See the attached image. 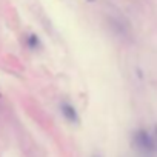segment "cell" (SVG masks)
Masks as SVG:
<instances>
[{
  "mask_svg": "<svg viewBox=\"0 0 157 157\" xmlns=\"http://www.w3.org/2000/svg\"><path fill=\"white\" fill-rule=\"evenodd\" d=\"M132 142H134L136 148H137L142 154H145V155H149V154H152V152L155 151L154 139H152L146 131H143V129H140V131H137V132L134 134Z\"/></svg>",
  "mask_w": 157,
  "mask_h": 157,
  "instance_id": "cell-1",
  "label": "cell"
},
{
  "mask_svg": "<svg viewBox=\"0 0 157 157\" xmlns=\"http://www.w3.org/2000/svg\"><path fill=\"white\" fill-rule=\"evenodd\" d=\"M28 45H29L31 48H36V46L39 45V39H37L34 34H31V36L28 37Z\"/></svg>",
  "mask_w": 157,
  "mask_h": 157,
  "instance_id": "cell-3",
  "label": "cell"
},
{
  "mask_svg": "<svg viewBox=\"0 0 157 157\" xmlns=\"http://www.w3.org/2000/svg\"><path fill=\"white\" fill-rule=\"evenodd\" d=\"M60 111H62V114L65 116L66 120H69V122H72V123H77V122H78V116H77V113H75V109H74L72 105H69V103H62Z\"/></svg>",
  "mask_w": 157,
  "mask_h": 157,
  "instance_id": "cell-2",
  "label": "cell"
}]
</instances>
